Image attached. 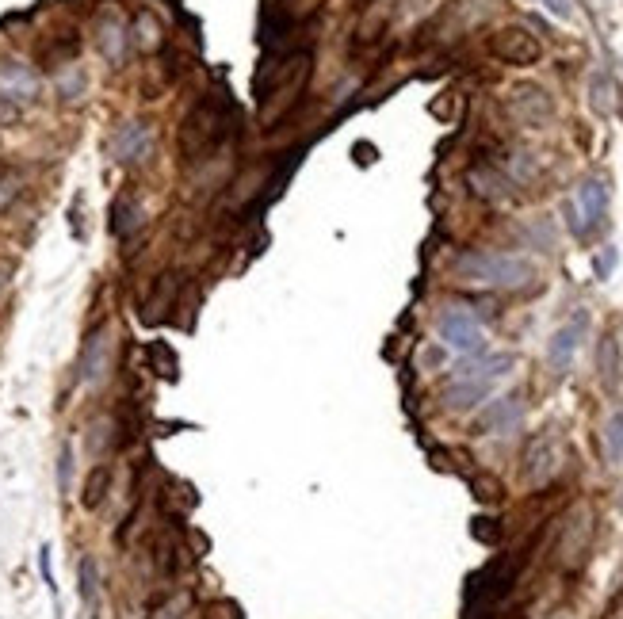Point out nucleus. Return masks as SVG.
<instances>
[{"mask_svg":"<svg viewBox=\"0 0 623 619\" xmlns=\"http://www.w3.org/2000/svg\"><path fill=\"white\" fill-rule=\"evenodd\" d=\"M436 333H440V344L455 352L459 360H471V356H482L486 352V329L482 321L474 318L471 310L463 306H448L440 318H436Z\"/></svg>","mask_w":623,"mask_h":619,"instance_id":"obj_3","label":"nucleus"},{"mask_svg":"<svg viewBox=\"0 0 623 619\" xmlns=\"http://www.w3.org/2000/svg\"><path fill=\"white\" fill-rule=\"evenodd\" d=\"M215 134H218V115L211 107H195L192 115L184 119V130H180V150L188 157H199L215 146Z\"/></svg>","mask_w":623,"mask_h":619,"instance_id":"obj_8","label":"nucleus"},{"mask_svg":"<svg viewBox=\"0 0 623 619\" xmlns=\"http://www.w3.org/2000/svg\"><path fill=\"white\" fill-rule=\"evenodd\" d=\"M111 371V329L100 325L88 333L85 348H81V360H77V375L85 386H100Z\"/></svg>","mask_w":623,"mask_h":619,"instance_id":"obj_4","label":"nucleus"},{"mask_svg":"<svg viewBox=\"0 0 623 619\" xmlns=\"http://www.w3.org/2000/svg\"><path fill=\"white\" fill-rule=\"evenodd\" d=\"M0 176H4V165H0Z\"/></svg>","mask_w":623,"mask_h":619,"instance_id":"obj_24","label":"nucleus"},{"mask_svg":"<svg viewBox=\"0 0 623 619\" xmlns=\"http://www.w3.org/2000/svg\"><path fill=\"white\" fill-rule=\"evenodd\" d=\"M153 153V130L146 123H123L111 138V157L119 165H142Z\"/></svg>","mask_w":623,"mask_h":619,"instance_id":"obj_7","label":"nucleus"},{"mask_svg":"<svg viewBox=\"0 0 623 619\" xmlns=\"http://www.w3.org/2000/svg\"><path fill=\"white\" fill-rule=\"evenodd\" d=\"M509 619H528V616H520V612H516V616H509Z\"/></svg>","mask_w":623,"mask_h":619,"instance_id":"obj_22","label":"nucleus"},{"mask_svg":"<svg viewBox=\"0 0 623 619\" xmlns=\"http://www.w3.org/2000/svg\"><path fill=\"white\" fill-rule=\"evenodd\" d=\"M520 417H524L520 398H497V402H490V406L482 409L478 425L486 428V432H494V436H509V432L520 428Z\"/></svg>","mask_w":623,"mask_h":619,"instance_id":"obj_10","label":"nucleus"},{"mask_svg":"<svg viewBox=\"0 0 623 619\" xmlns=\"http://www.w3.org/2000/svg\"><path fill=\"white\" fill-rule=\"evenodd\" d=\"M100 46H104V54L111 62H119L123 58V27L119 23H104L100 27Z\"/></svg>","mask_w":623,"mask_h":619,"instance_id":"obj_18","label":"nucleus"},{"mask_svg":"<svg viewBox=\"0 0 623 619\" xmlns=\"http://www.w3.org/2000/svg\"><path fill=\"white\" fill-rule=\"evenodd\" d=\"M0 276H4V268H0ZM0 287H4V279H0Z\"/></svg>","mask_w":623,"mask_h":619,"instance_id":"obj_23","label":"nucleus"},{"mask_svg":"<svg viewBox=\"0 0 623 619\" xmlns=\"http://www.w3.org/2000/svg\"><path fill=\"white\" fill-rule=\"evenodd\" d=\"M566 214H570V226H574V234L578 237L593 234V230L604 222V184L601 180H585V184L578 188V195H574V203L566 207Z\"/></svg>","mask_w":623,"mask_h":619,"instance_id":"obj_5","label":"nucleus"},{"mask_svg":"<svg viewBox=\"0 0 623 619\" xmlns=\"http://www.w3.org/2000/svg\"><path fill=\"white\" fill-rule=\"evenodd\" d=\"M559 459H562L559 444L543 436V440H536V444L528 448V459H524L528 467H524V470H528V478H532L536 486H543V482H551V478H555V470H559Z\"/></svg>","mask_w":623,"mask_h":619,"instance_id":"obj_11","label":"nucleus"},{"mask_svg":"<svg viewBox=\"0 0 623 619\" xmlns=\"http://www.w3.org/2000/svg\"><path fill=\"white\" fill-rule=\"evenodd\" d=\"M604 451L608 463H623V413H612L604 425Z\"/></svg>","mask_w":623,"mask_h":619,"instance_id":"obj_17","label":"nucleus"},{"mask_svg":"<svg viewBox=\"0 0 623 619\" xmlns=\"http://www.w3.org/2000/svg\"><path fill=\"white\" fill-rule=\"evenodd\" d=\"M111 490V467L108 463H96V467L88 470V482H85V497H81V505L85 509H96Z\"/></svg>","mask_w":623,"mask_h":619,"instance_id":"obj_15","label":"nucleus"},{"mask_svg":"<svg viewBox=\"0 0 623 619\" xmlns=\"http://www.w3.org/2000/svg\"><path fill=\"white\" fill-rule=\"evenodd\" d=\"M0 96L8 104H27L39 96V73L23 62H4L0 65Z\"/></svg>","mask_w":623,"mask_h":619,"instance_id":"obj_9","label":"nucleus"},{"mask_svg":"<svg viewBox=\"0 0 623 619\" xmlns=\"http://www.w3.org/2000/svg\"><path fill=\"white\" fill-rule=\"evenodd\" d=\"M509 367H513L509 356H486V352L463 360L459 371L452 375L448 390H444V402L452 409H471V406H478V402H486L490 390L509 375Z\"/></svg>","mask_w":623,"mask_h":619,"instance_id":"obj_2","label":"nucleus"},{"mask_svg":"<svg viewBox=\"0 0 623 619\" xmlns=\"http://www.w3.org/2000/svg\"><path fill=\"white\" fill-rule=\"evenodd\" d=\"M539 4H543L547 12H555L559 20H570V16H574V8H570V0H539Z\"/></svg>","mask_w":623,"mask_h":619,"instance_id":"obj_19","label":"nucleus"},{"mask_svg":"<svg viewBox=\"0 0 623 619\" xmlns=\"http://www.w3.org/2000/svg\"><path fill=\"white\" fill-rule=\"evenodd\" d=\"M585 543H589V520L581 516V520H574V524L566 528V535H562V543H559L562 558H578L581 551H585Z\"/></svg>","mask_w":623,"mask_h":619,"instance_id":"obj_16","label":"nucleus"},{"mask_svg":"<svg viewBox=\"0 0 623 619\" xmlns=\"http://www.w3.org/2000/svg\"><path fill=\"white\" fill-rule=\"evenodd\" d=\"M501 62L509 65H536L543 58V46H539L536 35H528L524 27H505V31H497L494 43H490Z\"/></svg>","mask_w":623,"mask_h":619,"instance_id":"obj_6","label":"nucleus"},{"mask_svg":"<svg viewBox=\"0 0 623 619\" xmlns=\"http://www.w3.org/2000/svg\"><path fill=\"white\" fill-rule=\"evenodd\" d=\"M581 329H585V318H574L570 325H562L559 333L551 337V344H547V360H551L555 371H566V367L574 363V352H578V344H581Z\"/></svg>","mask_w":623,"mask_h":619,"instance_id":"obj_12","label":"nucleus"},{"mask_svg":"<svg viewBox=\"0 0 623 619\" xmlns=\"http://www.w3.org/2000/svg\"><path fill=\"white\" fill-rule=\"evenodd\" d=\"M322 0H287V16H306V12H314Z\"/></svg>","mask_w":623,"mask_h":619,"instance_id":"obj_20","label":"nucleus"},{"mask_svg":"<svg viewBox=\"0 0 623 619\" xmlns=\"http://www.w3.org/2000/svg\"><path fill=\"white\" fill-rule=\"evenodd\" d=\"M455 276H459V283H471V287L520 291V287H532L536 264L513 257V253H463L455 260Z\"/></svg>","mask_w":623,"mask_h":619,"instance_id":"obj_1","label":"nucleus"},{"mask_svg":"<svg viewBox=\"0 0 623 619\" xmlns=\"http://www.w3.org/2000/svg\"><path fill=\"white\" fill-rule=\"evenodd\" d=\"M138 226H142V207H138V199L119 195V199H115V207H111V234L130 237Z\"/></svg>","mask_w":623,"mask_h":619,"instance_id":"obj_13","label":"nucleus"},{"mask_svg":"<svg viewBox=\"0 0 623 619\" xmlns=\"http://www.w3.org/2000/svg\"><path fill=\"white\" fill-rule=\"evenodd\" d=\"M12 199H16V180H4L0 176V207H8Z\"/></svg>","mask_w":623,"mask_h":619,"instance_id":"obj_21","label":"nucleus"},{"mask_svg":"<svg viewBox=\"0 0 623 619\" xmlns=\"http://www.w3.org/2000/svg\"><path fill=\"white\" fill-rule=\"evenodd\" d=\"M77 581H81V600H85L88 616H92V612H96V600H100V566H96V558L92 555L81 558Z\"/></svg>","mask_w":623,"mask_h":619,"instance_id":"obj_14","label":"nucleus"}]
</instances>
